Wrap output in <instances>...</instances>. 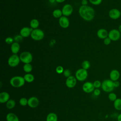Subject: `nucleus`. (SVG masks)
I'll return each instance as SVG.
<instances>
[{"label": "nucleus", "mask_w": 121, "mask_h": 121, "mask_svg": "<svg viewBox=\"0 0 121 121\" xmlns=\"http://www.w3.org/2000/svg\"><path fill=\"white\" fill-rule=\"evenodd\" d=\"M78 13L80 17L84 20L87 21L92 20L95 16L94 9L87 5L81 6L79 8Z\"/></svg>", "instance_id": "obj_1"}, {"label": "nucleus", "mask_w": 121, "mask_h": 121, "mask_svg": "<svg viewBox=\"0 0 121 121\" xmlns=\"http://www.w3.org/2000/svg\"><path fill=\"white\" fill-rule=\"evenodd\" d=\"M25 82L24 77L20 76L13 77L9 81L10 85L15 88H18L22 86L25 84Z\"/></svg>", "instance_id": "obj_2"}, {"label": "nucleus", "mask_w": 121, "mask_h": 121, "mask_svg": "<svg viewBox=\"0 0 121 121\" xmlns=\"http://www.w3.org/2000/svg\"><path fill=\"white\" fill-rule=\"evenodd\" d=\"M101 88L102 90L106 93H111L114 89L113 81L110 79H106L102 82Z\"/></svg>", "instance_id": "obj_3"}, {"label": "nucleus", "mask_w": 121, "mask_h": 121, "mask_svg": "<svg viewBox=\"0 0 121 121\" xmlns=\"http://www.w3.org/2000/svg\"><path fill=\"white\" fill-rule=\"evenodd\" d=\"M30 36L35 41H40L43 38L44 33L41 29L36 28L33 30Z\"/></svg>", "instance_id": "obj_4"}, {"label": "nucleus", "mask_w": 121, "mask_h": 121, "mask_svg": "<svg viewBox=\"0 0 121 121\" xmlns=\"http://www.w3.org/2000/svg\"><path fill=\"white\" fill-rule=\"evenodd\" d=\"M20 61L25 64L30 63L33 60L32 54L29 52L25 51L19 55Z\"/></svg>", "instance_id": "obj_5"}, {"label": "nucleus", "mask_w": 121, "mask_h": 121, "mask_svg": "<svg viewBox=\"0 0 121 121\" xmlns=\"http://www.w3.org/2000/svg\"><path fill=\"white\" fill-rule=\"evenodd\" d=\"M88 76L87 70L83 68L78 69L75 73V77L76 79L79 81H83L85 80Z\"/></svg>", "instance_id": "obj_6"}, {"label": "nucleus", "mask_w": 121, "mask_h": 121, "mask_svg": "<svg viewBox=\"0 0 121 121\" xmlns=\"http://www.w3.org/2000/svg\"><path fill=\"white\" fill-rule=\"evenodd\" d=\"M20 61L19 56L17 54H13L8 60V63L11 67L17 66Z\"/></svg>", "instance_id": "obj_7"}, {"label": "nucleus", "mask_w": 121, "mask_h": 121, "mask_svg": "<svg viewBox=\"0 0 121 121\" xmlns=\"http://www.w3.org/2000/svg\"><path fill=\"white\" fill-rule=\"evenodd\" d=\"M108 37L112 41H117L121 37V33L118 29H112L109 32Z\"/></svg>", "instance_id": "obj_8"}, {"label": "nucleus", "mask_w": 121, "mask_h": 121, "mask_svg": "<svg viewBox=\"0 0 121 121\" xmlns=\"http://www.w3.org/2000/svg\"><path fill=\"white\" fill-rule=\"evenodd\" d=\"M108 16L110 18L112 19H118L121 16V11L119 9L116 8L112 9L109 10L108 12Z\"/></svg>", "instance_id": "obj_9"}, {"label": "nucleus", "mask_w": 121, "mask_h": 121, "mask_svg": "<svg viewBox=\"0 0 121 121\" xmlns=\"http://www.w3.org/2000/svg\"><path fill=\"white\" fill-rule=\"evenodd\" d=\"M73 9L71 5L69 4H66L64 5L61 9L62 15L64 16L68 17L71 15L73 12Z\"/></svg>", "instance_id": "obj_10"}, {"label": "nucleus", "mask_w": 121, "mask_h": 121, "mask_svg": "<svg viewBox=\"0 0 121 121\" xmlns=\"http://www.w3.org/2000/svg\"><path fill=\"white\" fill-rule=\"evenodd\" d=\"M95 88L93 83L91 82H86L82 86L83 90L86 93H90L93 92Z\"/></svg>", "instance_id": "obj_11"}, {"label": "nucleus", "mask_w": 121, "mask_h": 121, "mask_svg": "<svg viewBox=\"0 0 121 121\" xmlns=\"http://www.w3.org/2000/svg\"><path fill=\"white\" fill-rule=\"evenodd\" d=\"M77 80V79L75 77L70 76L67 78L66 80V85L69 88H73L76 85Z\"/></svg>", "instance_id": "obj_12"}, {"label": "nucleus", "mask_w": 121, "mask_h": 121, "mask_svg": "<svg viewBox=\"0 0 121 121\" xmlns=\"http://www.w3.org/2000/svg\"><path fill=\"white\" fill-rule=\"evenodd\" d=\"M39 104V101L38 98L35 96L30 97L28 99V105L32 108L37 107Z\"/></svg>", "instance_id": "obj_13"}, {"label": "nucleus", "mask_w": 121, "mask_h": 121, "mask_svg": "<svg viewBox=\"0 0 121 121\" xmlns=\"http://www.w3.org/2000/svg\"><path fill=\"white\" fill-rule=\"evenodd\" d=\"M33 29L29 27H24L22 28L20 31V35L23 37L26 38L29 36L33 31Z\"/></svg>", "instance_id": "obj_14"}, {"label": "nucleus", "mask_w": 121, "mask_h": 121, "mask_svg": "<svg viewBox=\"0 0 121 121\" xmlns=\"http://www.w3.org/2000/svg\"><path fill=\"white\" fill-rule=\"evenodd\" d=\"M59 23L62 28H66L69 25V21L67 17L62 16L59 19Z\"/></svg>", "instance_id": "obj_15"}, {"label": "nucleus", "mask_w": 121, "mask_h": 121, "mask_svg": "<svg viewBox=\"0 0 121 121\" xmlns=\"http://www.w3.org/2000/svg\"><path fill=\"white\" fill-rule=\"evenodd\" d=\"M110 79L112 81H115L119 80L120 77V73L119 70L116 69L112 70L109 74Z\"/></svg>", "instance_id": "obj_16"}, {"label": "nucleus", "mask_w": 121, "mask_h": 121, "mask_svg": "<svg viewBox=\"0 0 121 121\" xmlns=\"http://www.w3.org/2000/svg\"><path fill=\"white\" fill-rule=\"evenodd\" d=\"M109 32L104 28H100L97 31V36L101 39H104L108 36Z\"/></svg>", "instance_id": "obj_17"}, {"label": "nucleus", "mask_w": 121, "mask_h": 121, "mask_svg": "<svg viewBox=\"0 0 121 121\" xmlns=\"http://www.w3.org/2000/svg\"><path fill=\"white\" fill-rule=\"evenodd\" d=\"M10 95L7 92H2L0 93V103L1 104L6 103L9 100Z\"/></svg>", "instance_id": "obj_18"}, {"label": "nucleus", "mask_w": 121, "mask_h": 121, "mask_svg": "<svg viewBox=\"0 0 121 121\" xmlns=\"http://www.w3.org/2000/svg\"><path fill=\"white\" fill-rule=\"evenodd\" d=\"M10 50L13 54H17L20 50V45L17 42H14L11 44Z\"/></svg>", "instance_id": "obj_19"}, {"label": "nucleus", "mask_w": 121, "mask_h": 121, "mask_svg": "<svg viewBox=\"0 0 121 121\" xmlns=\"http://www.w3.org/2000/svg\"><path fill=\"white\" fill-rule=\"evenodd\" d=\"M7 121H19L18 117L13 112L8 113L6 115Z\"/></svg>", "instance_id": "obj_20"}, {"label": "nucleus", "mask_w": 121, "mask_h": 121, "mask_svg": "<svg viewBox=\"0 0 121 121\" xmlns=\"http://www.w3.org/2000/svg\"><path fill=\"white\" fill-rule=\"evenodd\" d=\"M46 121H57L58 117L57 114L54 112L49 113L46 117Z\"/></svg>", "instance_id": "obj_21"}, {"label": "nucleus", "mask_w": 121, "mask_h": 121, "mask_svg": "<svg viewBox=\"0 0 121 121\" xmlns=\"http://www.w3.org/2000/svg\"><path fill=\"white\" fill-rule=\"evenodd\" d=\"M113 106L115 110L121 111V98H117L113 102Z\"/></svg>", "instance_id": "obj_22"}, {"label": "nucleus", "mask_w": 121, "mask_h": 121, "mask_svg": "<svg viewBox=\"0 0 121 121\" xmlns=\"http://www.w3.org/2000/svg\"><path fill=\"white\" fill-rule=\"evenodd\" d=\"M23 77L25 79V81L27 82L28 83H31L33 81H34V80L35 79L34 76L30 73H26V74H25L24 75V76Z\"/></svg>", "instance_id": "obj_23"}, {"label": "nucleus", "mask_w": 121, "mask_h": 121, "mask_svg": "<svg viewBox=\"0 0 121 121\" xmlns=\"http://www.w3.org/2000/svg\"><path fill=\"white\" fill-rule=\"evenodd\" d=\"M39 25V21L36 19H33L30 22V27L33 28V29H36L38 28Z\"/></svg>", "instance_id": "obj_24"}, {"label": "nucleus", "mask_w": 121, "mask_h": 121, "mask_svg": "<svg viewBox=\"0 0 121 121\" xmlns=\"http://www.w3.org/2000/svg\"><path fill=\"white\" fill-rule=\"evenodd\" d=\"M52 15L55 18H60L61 17H62V12L61 10L60 9H54L52 12Z\"/></svg>", "instance_id": "obj_25"}, {"label": "nucleus", "mask_w": 121, "mask_h": 121, "mask_svg": "<svg viewBox=\"0 0 121 121\" xmlns=\"http://www.w3.org/2000/svg\"><path fill=\"white\" fill-rule=\"evenodd\" d=\"M33 67L30 63L25 64L23 66V70L26 73H29L32 71Z\"/></svg>", "instance_id": "obj_26"}, {"label": "nucleus", "mask_w": 121, "mask_h": 121, "mask_svg": "<svg viewBox=\"0 0 121 121\" xmlns=\"http://www.w3.org/2000/svg\"><path fill=\"white\" fill-rule=\"evenodd\" d=\"M6 107L8 109H11L13 108L16 105V102L13 99H9L6 103Z\"/></svg>", "instance_id": "obj_27"}, {"label": "nucleus", "mask_w": 121, "mask_h": 121, "mask_svg": "<svg viewBox=\"0 0 121 121\" xmlns=\"http://www.w3.org/2000/svg\"><path fill=\"white\" fill-rule=\"evenodd\" d=\"M81 66H82V68L87 70L88 69H89L90 67V63L88 60H85L82 62Z\"/></svg>", "instance_id": "obj_28"}, {"label": "nucleus", "mask_w": 121, "mask_h": 121, "mask_svg": "<svg viewBox=\"0 0 121 121\" xmlns=\"http://www.w3.org/2000/svg\"><path fill=\"white\" fill-rule=\"evenodd\" d=\"M108 99L111 101H112V102H114L117 98L116 94L112 92L111 93H109V94L108 95Z\"/></svg>", "instance_id": "obj_29"}, {"label": "nucleus", "mask_w": 121, "mask_h": 121, "mask_svg": "<svg viewBox=\"0 0 121 121\" xmlns=\"http://www.w3.org/2000/svg\"><path fill=\"white\" fill-rule=\"evenodd\" d=\"M19 103L21 106H25L28 104V100L25 97H22L20 99Z\"/></svg>", "instance_id": "obj_30"}, {"label": "nucleus", "mask_w": 121, "mask_h": 121, "mask_svg": "<svg viewBox=\"0 0 121 121\" xmlns=\"http://www.w3.org/2000/svg\"><path fill=\"white\" fill-rule=\"evenodd\" d=\"M93 84L95 88H99L101 87L102 82H101V81L99 80H96L93 82Z\"/></svg>", "instance_id": "obj_31"}, {"label": "nucleus", "mask_w": 121, "mask_h": 121, "mask_svg": "<svg viewBox=\"0 0 121 121\" xmlns=\"http://www.w3.org/2000/svg\"><path fill=\"white\" fill-rule=\"evenodd\" d=\"M64 69L61 66H58L56 67V72L58 73V74H61L63 73V71H64Z\"/></svg>", "instance_id": "obj_32"}, {"label": "nucleus", "mask_w": 121, "mask_h": 121, "mask_svg": "<svg viewBox=\"0 0 121 121\" xmlns=\"http://www.w3.org/2000/svg\"><path fill=\"white\" fill-rule=\"evenodd\" d=\"M63 74L67 78L69 77V76H71V71L69 69H64V71L63 72Z\"/></svg>", "instance_id": "obj_33"}, {"label": "nucleus", "mask_w": 121, "mask_h": 121, "mask_svg": "<svg viewBox=\"0 0 121 121\" xmlns=\"http://www.w3.org/2000/svg\"><path fill=\"white\" fill-rule=\"evenodd\" d=\"M89 1L92 4L94 5H98L102 2V0H89Z\"/></svg>", "instance_id": "obj_34"}, {"label": "nucleus", "mask_w": 121, "mask_h": 121, "mask_svg": "<svg viewBox=\"0 0 121 121\" xmlns=\"http://www.w3.org/2000/svg\"><path fill=\"white\" fill-rule=\"evenodd\" d=\"M23 37L20 35H17L14 37V40L16 42H20L23 40Z\"/></svg>", "instance_id": "obj_35"}, {"label": "nucleus", "mask_w": 121, "mask_h": 121, "mask_svg": "<svg viewBox=\"0 0 121 121\" xmlns=\"http://www.w3.org/2000/svg\"><path fill=\"white\" fill-rule=\"evenodd\" d=\"M14 38H13L12 37H8L5 39V42L7 44H12V43H13V41H14Z\"/></svg>", "instance_id": "obj_36"}, {"label": "nucleus", "mask_w": 121, "mask_h": 121, "mask_svg": "<svg viewBox=\"0 0 121 121\" xmlns=\"http://www.w3.org/2000/svg\"><path fill=\"white\" fill-rule=\"evenodd\" d=\"M111 42L112 40L108 36L104 39V43L106 45H109L111 43Z\"/></svg>", "instance_id": "obj_37"}, {"label": "nucleus", "mask_w": 121, "mask_h": 121, "mask_svg": "<svg viewBox=\"0 0 121 121\" xmlns=\"http://www.w3.org/2000/svg\"><path fill=\"white\" fill-rule=\"evenodd\" d=\"M93 93H94V94L95 95L99 96L101 94V91H100V89H99L98 88H95L94 90Z\"/></svg>", "instance_id": "obj_38"}, {"label": "nucleus", "mask_w": 121, "mask_h": 121, "mask_svg": "<svg viewBox=\"0 0 121 121\" xmlns=\"http://www.w3.org/2000/svg\"><path fill=\"white\" fill-rule=\"evenodd\" d=\"M113 85L115 88H117L120 86V82L118 80H117V81H113Z\"/></svg>", "instance_id": "obj_39"}, {"label": "nucleus", "mask_w": 121, "mask_h": 121, "mask_svg": "<svg viewBox=\"0 0 121 121\" xmlns=\"http://www.w3.org/2000/svg\"><path fill=\"white\" fill-rule=\"evenodd\" d=\"M81 4H82V5H87V0H82Z\"/></svg>", "instance_id": "obj_40"}, {"label": "nucleus", "mask_w": 121, "mask_h": 121, "mask_svg": "<svg viewBox=\"0 0 121 121\" xmlns=\"http://www.w3.org/2000/svg\"><path fill=\"white\" fill-rule=\"evenodd\" d=\"M117 121H121V113L117 116Z\"/></svg>", "instance_id": "obj_41"}, {"label": "nucleus", "mask_w": 121, "mask_h": 121, "mask_svg": "<svg viewBox=\"0 0 121 121\" xmlns=\"http://www.w3.org/2000/svg\"><path fill=\"white\" fill-rule=\"evenodd\" d=\"M65 0H56V1L58 3H62L64 2Z\"/></svg>", "instance_id": "obj_42"}, {"label": "nucleus", "mask_w": 121, "mask_h": 121, "mask_svg": "<svg viewBox=\"0 0 121 121\" xmlns=\"http://www.w3.org/2000/svg\"><path fill=\"white\" fill-rule=\"evenodd\" d=\"M118 30L119 31V32L121 33V25H119V26H118Z\"/></svg>", "instance_id": "obj_43"}, {"label": "nucleus", "mask_w": 121, "mask_h": 121, "mask_svg": "<svg viewBox=\"0 0 121 121\" xmlns=\"http://www.w3.org/2000/svg\"><path fill=\"white\" fill-rule=\"evenodd\" d=\"M50 2L51 3H54L55 1H56V0H49Z\"/></svg>", "instance_id": "obj_44"}, {"label": "nucleus", "mask_w": 121, "mask_h": 121, "mask_svg": "<svg viewBox=\"0 0 121 121\" xmlns=\"http://www.w3.org/2000/svg\"></svg>", "instance_id": "obj_45"}]
</instances>
